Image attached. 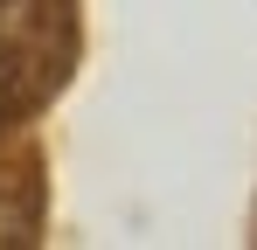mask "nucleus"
Returning <instances> with one entry per match:
<instances>
[{
    "label": "nucleus",
    "instance_id": "obj_2",
    "mask_svg": "<svg viewBox=\"0 0 257 250\" xmlns=\"http://www.w3.org/2000/svg\"><path fill=\"white\" fill-rule=\"evenodd\" d=\"M21 97H28V56H21L14 42H0V118H7Z\"/></svg>",
    "mask_w": 257,
    "mask_h": 250
},
{
    "label": "nucleus",
    "instance_id": "obj_1",
    "mask_svg": "<svg viewBox=\"0 0 257 250\" xmlns=\"http://www.w3.org/2000/svg\"><path fill=\"white\" fill-rule=\"evenodd\" d=\"M42 28V0H0V42L28 49V35Z\"/></svg>",
    "mask_w": 257,
    "mask_h": 250
},
{
    "label": "nucleus",
    "instance_id": "obj_3",
    "mask_svg": "<svg viewBox=\"0 0 257 250\" xmlns=\"http://www.w3.org/2000/svg\"><path fill=\"white\" fill-rule=\"evenodd\" d=\"M0 243H35V208L0 195Z\"/></svg>",
    "mask_w": 257,
    "mask_h": 250
}]
</instances>
